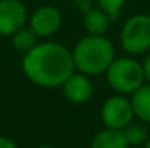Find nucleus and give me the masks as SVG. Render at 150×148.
<instances>
[{
    "mask_svg": "<svg viewBox=\"0 0 150 148\" xmlns=\"http://www.w3.org/2000/svg\"><path fill=\"white\" fill-rule=\"evenodd\" d=\"M91 148H130V144L122 131L105 128L93 137Z\"/></svg>",
    "mask_w": 150,
    "mask_h": 148,
    "instance_id": "9",
    "label": "nucleus"
},
{
    "mask_svg": "<svg viewBox=\"0 0 150 148\" xmlns=\"http://www.w3.org/2000/svg\"><path fill=\"white\" fill-rule=\"evenodd\" d=\"M26 6L21 0H0V36H12L25 26Z\"/></svg>",
    "mask_w": 150,
    "mask_h": 148,
    "instance_id": "6",
    "label": "nucleus"
},
{
    "mask_svg": "<svg viewBox=\"0 0 150 148\" xmlns=\"http://www.w3.org/2000/svg\"><path fill=\"white\" fill-rule=\"evenodd\" d=\"M38 148H54V147H51V145H41V147H38Z\"/></svg>",
    "mask_w": 150,
    "mask_h": 148,
    "instance_id": "19",
    "label": "nucleus"
},
{
    "mask_svg": "<svg viewBox=\"0 0 150 148\" xmlns=\"http://www.w3.org/2000/svg\"><path fill=\"white\" fill-rule=\"evenodd\" d=\"M70 1H73L82 12H88V10H91L92 9V4H93V0H70Z\"/></svg>",
    "mask_w": 150,
    "mask_h": 148,
    "instance_id": "15",
    "label": "nucleus"
},
{
    "mask_svg": "<svg viewBox=\"0 0 150 148\" xmlns=\"http://www.w3.org/2000/svg\"><path fill=\"white\" fill-rule=\"evenodd\" d=\"M105 74L108 84L118 95H133L146 81L143 65L130 57L115 58Z\"/></svg>",
    "mask_w": 150,
    "mask_h": 148,
    "instance_id": "3",
    "label": "nucleus"
},
{
    "mask_svg": "<svg viewBox=\"0 0 150 148\" xmlns=\"http://www.w3.org/2000/svg\"><path fill=\"white\" fill-rule=\"evenodd\" d=\"M143 73H144V79H146V81L150 83V54L144 58V61H143Z\"/></svg>",
    "mask_w": 150,
    "mask_h": 148,
    "instance_id": "17",
    "label": "nucleus"
},
{
    "mask_svg": "<svg viewBox=\"0 0 150 148\" xmlns=\"http://www.w3.org/2000/svg\"><path fill=\"white\" fill-rule=\"evenodd\" d=\"M111 19L109 16L102 10V9H95L92 7L85 13V29L89 35H105L106 31L111 26Z\"/></svg>",
    "mask_w": 150,
    "mask_h": 148,
    "instance_id": "11",
    "label": "nucleus"
},
{
    "mask_svg": "<svg viewBox=\"0 0 150 148\" xmlns=\"http://www.w3.org/2000/svg\"><path fill=\"white\" fill-rule=\"evenodd\" d=\"M130 100L133 105L134 116L144 123H150V83H143L131 95Z\"/></svg>",
    "mask_w": 150,
    "mask_h": 148,
    "instance_id": "10",
    "label": "nucleus"
},
{
    "mask_svg": "<svg viewBox=\"0 0 150 148\" xmlns=\"http://www.w3.org/2000/svg\"><path fill=\"white\" fill-rule=\"evenodd\" d=\"M63 95L70 103L83 105L89 102L93 95V83L89 76L83 73H73L63 83Z\"/></svg>",
    "mask_w": 150,
    "mask_h": 148,
    "instance_id": "8",
    "label": "nucleus"
},
{
    "mask_svg": "<svg viewBox=\"0 0 150 148\" xmlns=\"http://www.w3.org/2000/svg\"><path fill=\"white\" fill-rule=\"evenodd\" d=\"M25 76L40 87H60L76 71L73 54L57 42L37 44L22 60Z\"/></svg>",
    "mask_w": 150,
    "mask_h": 148,
    "instance_id": "1",
    "label": "nucleus"
},
{
    "mask_svg": "<svg viewBox=\"0 0 150 148\" xmlns=\"http://www.w3.org/2000/svg\"><path fill=\"white\" fill-rule=\"evenodd\" d=\"M144 148H150V138L146 141V142H144Z\"/></svg>",
    "mask_w": 150,
    "mask_h": 148,
    "instance_id": "18",
    "label": "nucleus"
},
{
    "mask_svg": "<svg viewBox=\"0 0 150 148\" xmlns=\"http://www.w3.org/2000/svg\"><path fill=\"white\" fill-rule=\"evenodd\" d=\"M120 41L128 54L137 55L150 49V15L139 13L128 18L122 28Z\"/></svg>",
    "mask_w": 150,
    "mask_h": 148,
    "instance_id": "4",
    "label": "nucleus"
},
{
    "mask_svg": "<svg viewBox=\"0 0 150 148\" xmlns=\"http://www.w3.org/2000/svg\"><path fill=\"white\" fill-rule=\"evenodd\" d=\"M99 9H102L111 20H117L120 18V13L125 4V0H98Z\"/></svg>",
    "mask_w": 150,
    "mask_h": 148,
    "instance_id": "14",
    "label": "nucleus"
},
{
    "mask_svg": "<svg viewBox=\"0 0 150 148\" xmlns=\"http://www.w3.org/2000/svg\"><path fill=\"white\" fill-rule=\"evenodd\" d=\"M76 70L86 76H99L106 73L115 60L112 42L103 35H88L82 38L71 51Z\"/></svg>",
    "mask_w": 150,
    "mask_h": 148,
    "instance_id": "2",
    "label": "nucleus"
},
{
    "mask_svg": "<svg viewBox=\"0 0 150 148\" xmlns=\"http://www.w3.org/2000/svg\"><path fill=\"white\" fill-rule=\"evenodd\" d=\"M124 137L130 145H142L149 140V131L143 123H134L131 122L127 128L122 129Z\"/></svg>",
    "mask_w": 150,
    "mask_h": 148,
    "instance_id": "13",
    "label": "nucleus"
},
{
    "mask_svg": "<svg viewBox=\"0 0 150 148\" xmlns=\"http://www.w3.org/2000/svg\"><path fill=\"white\" fill-rule=\"evenodd\" d=\"M61 13L57 7L45 4L34 10L29 19V28L37 34V36L48 38L54 35L61 26Z\"/></svg>",
    "mask_w": 150,
    "mask_h": 148,
    "instance_id": "7",
    "label": "nucleus"
},
{
    "mask_svg": "<svg viewBox=\"0 0 150 148\" xmlns=\"http://www.w3.org/2000/svg\"><path fill=\"white\" fill-rule=\"evenodd\" d=\"M134 118L131 100L124 95H117L106 99L100 107V119L106 128L122 131Z\"/></svg>",
    "mask_w": 150,
    "mask_h": 148,
    "instance_id": "5",
    "label": "nucleus"
},
{
    "mask_svg": "<svg viewBox=\"0 0 150 148\" xmlns=\"http://www.w3.org/2000/svg\"><path fill=\"white\" fill-rule=\"evenodd\" d=\"M0 148H18V145L13 140L0 135Z\"/></svg>",
    "mask_w": 150,
    "mask_h": 148,
    "instance_id": "16",
    "label": "nucleus"
},
{
    "mask_svg": "<svg viewBox=\"0 0 150 148\" xmlns=\"http://www.w3.org/2000/svg\"><path fill=\"white\" fill-rule=\"evenodd\" d=\"M37 34L31 28L23 26L12 35V45L16 51L26 54L37 45Z\"/></svg>",
    "mask_w": 150,
    "mask_h": 148,
    "instance_id": "12",
    "label": "nucleus"
}]
</instances>
